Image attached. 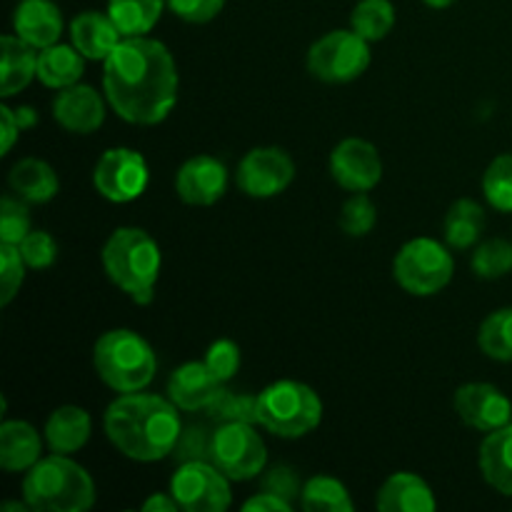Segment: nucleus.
<instances>
[{"label":"nucleus","mask_w":512,"mask_h":512,"mask_svg":"<svg viewBox=\"0 0 512 512\" xmlns=\"http://www.w3.org/2000/svg\"><path fill=\"white\" fill-rule=\"evenodd\" d=\"M103 90L110 108L128 123H163L178 100L173 55L160 40L123 38L103 60Z\"/></svg>","instance_id":"f257e3e1"},{"label":"nucleus","mask_w":512,"mask_h":512,"mask_svg":"<svg viewBox=\"0 0 512 512\" xmlns=\"http://www.w3.org/2000/svg\"><path fill=\"white\" fill-rule=\"evenodd\" d=\"M178 405L160 395L120 393L105 410V435L130 460L155 463L173 453L183 435Z\"/></svg>","instance_id":"f03ea898"},{"label":"nucleus","mask_w":512,"mask_h":512,"mask_svg":"<svg viewBox=\"0 0 512 512\" xmlns=\"http://www.w3.org/2000/svg\"><path fill=\"white\" fill-rule=\"evenodd\" d=\"M23 498L30 510L85 512L95 503V483L83 465L53 453L25 473Z\"/></svg>","instance_id":"7ed1b4c3"},{"label":"nucleus","mask_w":512,"mask_h":512,"mask_svg":"<svg viewBox=\"0 0 512 512\" xmlns=\"http://www.w3.org/2000/svg\"><path fill=\"white\" fill-rule=\"evenodd\" d=\"M103 268L108 278L138 305L153 300L155 283L160 278L158 243L140 228H118L103 245Z\"/></svg>","instance_id":"20e7f679"},{"label":"nucleus","mask_w":512,"mask_h":512,"mask_svg":"<svg viewBox=\"0 0 512 512\" xmlns=\"http://www.w3.org/2000/svg\"><path fill=\"white\" fill-rule=\"evenodd\" d=\"M93 365L98 378L115 393H140L148 388L158 370L148 340L133 330H108L95 340Z\"/></svg>","instance_id":"39448f33"},{"label":"nucleus","mask_w":512,"mask_h":512,"mask_svg":"<svg viewBox=\"0 0 512 512\" xmlns=\"http://www.w3.org/2000/svg\"><path fill=\"white\" fill-rule=\"evenodd\" d=\"M258 423L278 438H303L323 420V400L310 385L278 380L255 395Z\"/></svg>","instance_id":"423d86ee"},{"label":"nucleus","mask_w":512,"mask_h":512,"mask_svg":"<svg viewBox=\"0 0 512 512\" xmlns=\"http://www.w3.org/2000/svg\"><path fill=\"white\" fill-rule=\"evenodd\" d=\"M455 260L445 245L433 238H415L400 248L393 260V275L405 293L415 298L438 295L453 280Z\"/></svg>","instance_id":"0eeeda50"},{"label":"nucleus","mask_w":512,"mask_h":512,"mask_svg":"<svg viewBox=\"0 0 512 512\" xmlns=\"http://www.w3.org/2000/svg\"><path fill=\"white\" fill-rule=\"evenodd\" d=\"M370 65V43L353 28L330 30L308 50V70L323 83H350Z\"/></svg>","instance_id":"6e6552de"},{"label":"nucleus","mask_w":512,"mask_h":512,"mask_svg":"<svg viewBox=\"0 0 512 512\" xmlns=\"http://www.w3.org/2000/svg\"><path fill=\"white\" fill-rule=\"evenodd\" d=\"M210 460L230 480L243 483L263 473L268 450L253 423H223L210 438Z\"/></svg>","instance_id":"1a4fd4ad"},{"label":"nucleus","mask_w":512,"mask_h":512,"mask_svg":"<svg viewBox=\"0 0 512 512\" xmlns=\"http://www.w3.org/2000/svg\"><path fill=\"white\" fill-rule=\"evenodd\" d=\"M170 493L188 512H225L233 503L230 478L213 460H185L170 480Z\"/></svg>","instance_id":"9d476101"},{"label":"nucleus","mask_w":512,"mask_h":512,"mask_svg":"<svg viewBox=\"0 0 512 512\" xmlns=\"http://www.w3.org/2000/svg\"><path fill=\"white\" fill-rule=\"evenodd\" d=\"M148 163L138 150L110 148L93 170V185L110 203H130L148 188Z\"/></svg>","instance_id":"9b49d317"},{"label":"nucleus","mask_w":512,"mask_h":512,"mask_svg":"<svg viewBox=\"0 0 512 512\" xmlns=\"http://www.w3.org/2000/svg\"><path fill=\"white\" fill-rule=\"evenodd\" d=\"M295 178V163L283 148H253L245 153V158L238 165V180L240 190L250 198H275L283 193Z\"/></svg>","instance_id":"f8f14e48"},{"label":"nucleus","mask_w":512,"mask_h":512,"mask_svg":"<svg viewBox=\"0 0 512 512\" xmlns=\"http://www.w3.org/2000/svg\"><path fill=\"white\" fill-rule=\"evenodd\" d=\"M330 175L350 193H368L383 178V158L368 140L345 138L330 153Z\"/></svg>","instance_id":"ddd939ff"},{"label":"nucleus","mask_w":512,"mask_h":512,"mask_svg":"<svg viewBox=\"0 0 512 512\" xmlns=\"http://www.w3.org/2000/svg\"><path fill=\"white\" fill-rule=\"evenodd\" d=\"M455 413L460 415L465 425L480 430V433H493L512 423V403L508 395L490 383H468L455 393Z\"/></svg>","instance_id":"4468645a"},{"label":"nucleus","mask_w":512,"mask_h":512,"mask_svg":"<svg viewBox=\"0 0 512 512\" xmlns=\"http://www.w3.org/2000/svg\"><path fill=\"white\" fill-rule=\"evenodd\" d=\"M228 188V170L213 155H195L175 173V193L188 205L218 203Z\"/></svg>","instance_id":"2eb2a0df"},{"label":"nucleus","mask_w":512,"mask_h":512,"mask_svg":"<svg viewBox=\"0 0 512 512\" xmlns=\"http://www.w3.org/2000/svg\"><path fill=\"white\" fill-rule=\"evenodd\" d=\"M53 118L68 133L90 135L103 125L105 103L93 85H68L55 95Z\"/></svg>","instance_id":"dca6fc26"},{"label":"nucleus","mask_w":512,"mask_h":512,"mask_svg":"<svg viewBox=\"0 0 512 512\" xmlns=\"http://www.w3.org/2000/svg\"><path fill=\"white\" fill-rule=\"evenodd\" d=\"M13 30L20 40L43 50L63 33V13L53 0H20L13 13Z\"/></svg>","instance_id":"f3484780"},{"label":"nucleus","mask_w":512,"mask_h":512,"mask_svg":"<svg viewBox=\"0 0 512 512\" xmlns=\"http://www.w3.org/2000/svg\"><path fill=\"white\" fill-rule=\"evenodd\" d=\"M220 390H223V383L210 373L205 360L203 363H195L193 360V363L180 365V368L173 370L168 380V398L180 410H188V413L210 408Z\"/></svg>","instance_id":"a211bd4d"},{"label":"nucleus","mask_w":512,"mask_h":512,"mask_svg":"<svg viewBox=\"0 0 512 512\" xmlns=\"http://www.w3.org/2000/svg\"><path fill=\"white\" fill-rule=\"evenodd\" d=\"M70 40L88 60H105L123 40V33L108 13L85 10L70 23Z\"/></svg>","instance_id":"6ab92c4d"},{"label":"nucleus","mask_w":512,"mask_h":512,"mask_svg":"<svg viewBox=\"0 0 512 512\" xmlns=\"http://www.w3.org/2000/svg\"><path fill=\"white\" fill-rule=\"evenodd\" d=\"M375 508L380 512H433L438 508L430 485L415 473H395L380 485Z\"/></svg>","instance_id":"aec40b11"},{"label":"nucleus","mask_w":512,"mask_h":512,"mask_svg":"<svg viewBox=\"0 0 512 512\" xmlns=\"http://www.w3.org/2000/svg\"><path fill=\"white\" fill-rule=\"evenodd\" d=\"M43 453L38 430L25 420H5L0 425V468L5 473H28Z\"/></svg>","instance_id":"412c9836"},{"label":"nucleus","mask_w":512,"mask_h":512,"mask_svg":"<svg viewBox=\"0 0 512 512\" xmlns=\"http://www.w3.org/2000/svg\"><path fill=\"white\" fill-rule=\"evenodd\" d=\"M93 433V420H90L88 410L78 408V405H63V408L53 410L45 423V440L53 453L70 455L78 453Z\"/></svg>","instance_id":"4be33fe9"},{"label":"nucleus","mask_w":512,"mask_h":512,"mask_svg":"<svg viewBox=\"0 0 512 512\" xmlns=\"http://www.w3.org/2000/svg\"><path fill=\"white\" fill-rule=\"evenodd\" d=\"M480 473L490 488L512 498V423L485 435L480 445Z\"/></svg>","instance_id":"5701e85b"},{"label":"nucleus","mask_w":512,"mask_h":512,"mask_svg":"<svg viewBox=\"0 0 512 512\" xmlns=\"http://www.w3.org/2000/svg\"><path fill=\"white\" fill-rule=\"evenodd\" d=\"M3 65H0V93L13 98L33 78H38V53L18 35H3Z\"/></svg>","instance_id":"b1692460"},{"label":"nucleus","mask_w":512,"mask_h":512,"mask_svg":"<svg viewBox=\"0 0 512 512\" xmlns=\"http://www.w3.org/2000/svg\"><path fill=\"white\" fill-rule=\"evenodd\" d=\"M10 190L25 203H48L58 195L60 180L45 160L23 158L13 165L8 175Z\"/></svg>","instance_id":"393cba45"},{"label":"nucleus","mask_w":512,"mask_h":512,"mask_svg":"<svg viewBox=\"0 0 512 512\" xmlns=\"http://www.w3.org/2000/svg\"><path fill=\"white\" fill-rule=\"evenodd\" d=\"M85 55L75 45H48L38 53V78L48 88L63 90L83 78Z\"/></svg>","instance_id":"a878e982"},{"label":"nucleus","mask_w":512,"mask_h":512,"mask_svg":"<svg viewBox=\"0 0 512 512\" xmlns=\"http://www.w3.org/2000/svg\"><path fill=\"white\" fill-rule=\"evenodd\" d=\"M485 228V210L475 200L460 198L445 215V240L450 248L468 250L480 240Z\"/></svg>","instance_id":"bb28decb"},{"label":"nucleus","mask_w":512,"mask_h":512,"mask_svg":"<svg viewBox=\"0 0 512 512\" xmlns=\"http://www.w3.org/2000/svg\"><path fill=\"white\" fill-rule=\"evenodd\" d=\"M165 5V0H108V15L123 38H138L155 28Z\"/></svg>","instance_id":"cd10ccee"},{"label":"nucleus","mask_w":512,"mask_h":512,"mask_svg":"<svg viewBox=\"0 0 512 512\" xmlns=\"http://www.w3.org/2000/svg\"><path fill=\"white\" fill-rule=\"evenodd\" d=\"M303 508L308 512H353V498L340 480L330 475H315L303 485Z\"/></svg>","instance_id":"c85d7f7f"},{"label":"nucleus","mask_w":512,"mask_h":512,"mask_svg":"<svg viewBox=\"0 0 512 512\" xmlns=\"http://www.w3.org/2000/svg\"><path fill=\"white\" fill-rule=\"evenodd\" d=\"M350 25L368 43L383 40L395 25V8L390 0H360L350 15Z\"/></svg>","instance_id":"c756f323"},{"label":"nucleus","mask_w":512,"mask_h":512,"mask_svg":"<svg viewBox=\"0 0 512 512\" xmlns=\"http://www.w3.org/2000/svg\"><path fill=\"white\" fill-rule=\"evenodd\" d=\"M478 345L488 358L512 363V308H500L483 320Z\"/></svg>","instance_id":"7c9ffc66"},{"label":"nucleus","mask_w":512,"mask_h":512,"mask_svg":"<svg viewBox=\"0 0 512 512\" xmlns=\"http://www.w3.org/2000/svg\"><path fill=\"white\" fill-rule=\"evenodd\" d=\"M485 200L500 213H512V153H503L483 175Z\"/></svg>","instance_id":"2f4dec72"},{"label":"nucleus","mask_w":512,"mask_h":512,"mask_svg":"<svg viewBox=\"0 0 512 512\" xmlns=\"http://www.w3.org/2000/svg\"><path fill=\"white\" fill-rule=\"evenodd\" d=\"M473 273L485 280H498L512 273V243L503 238L480 243L473 253Z\"/></svg>","instance_id":"473e14b6"},{"label":"nucleus","mask_w":512,"mask_h":512,"mask_svg":"<svg viewBox=\"0 0 512 512\" xmlns=\"http://www.w3.org/2000/svg\"><path fill=\"white\" fill-rule=\"evenodd\" d=\"M30 233L28 203L18 195H3L0 200V243L20 245Z\"/></svg>","instance_id":"72a5a7b5"},{"label":"nucleus","mask_w":512,"mask_h":512,"mask_svg":"<svg viewBox=\"0 0 512 512\" xmlns=\"http://www.w3.org/2000/svg\"><path fill=\"white\" fill-rule=\"evenodd\" d=\"M378 223V210L375 203L365 193H355L348 203L343 205L340 213V228L350 235V238H363Z\"/></svg>","instance_id":"f704fd0d"},{"label":"nucleus","mask_w":512,"mask_h":512,"mask_svg":"<svg viewBox=\"0 0 512 512\" xmlns=\"http://www.w3.org/2000/svg\"><path fill=\"white\" fill-rule=\"evenodd\" d=\"M25 260L18 245L0 243V305H10L25 280Z\"/></svg>","instance_id":"c9c22d12"},{"label":"nucleus","mask_w":512,"mask_h":512,"mask_svg":"<svg viewBox=\"0 0 512 512\" xmlns=\"http://www.w3.org/2000/svg\"><path fill=\"white\" fill-rule=\"evenodd\" d=\"M208 410L223 423H258L255 398L250 395H233L228 390H220Z\"/></svg>","instance_id":"e433bc0d"},{"label":"nucleus","mask_w":512,"mask_h":512,"mask_svg":"<svg viewBox=\"0 0 512 512\" xmlns=\"http://www.w3.org/2000/svg\"><path fill=\"white\" fill-rule=\"evenodd\" d=\"M20 255H23L25 265L33 270H45L55 263L58 258V245H55L53 235L45 233V230H30L23 238V243L18 245Z\"/></svg>","instance_id":"4c0bfd02"},{"label":"nucleus","mask_w":512,"mask_h":512,"mask_svg":"<svg viewBox=\"0 0 512 512\" xmlns=\"http://www.w3.org/2000/svg\"><path fill=\"white\" fill-rule=\"evenodd\" d=\"M205 365H208V370L220 380V383L233 380L240 368L238 343H233V340L228 338L215 340V343L208 348V353H205Z\"/></svg>","instance_id":"58836bf2"},{"label":"nucleus","mask_w":512,"mask_h":512,"mask_svg":"<svg viewBox=\"0 0 512 512\" xmlns=\"http://www.w3.org/2000/svg\"><path fill=\"white\" fill-rule=\"evenodd\" d=\"M165 3L185 23H210L225 8V0H165Z\"/></svg>","instance_id":"ea45409f"},{"label":"nucleus","mask_w":512,"mask_h":512,"mask_svg":"<svg viewBox=\"0 0 512 512\" xmlns=\"http://www.w3.org/2000/svg\"><path fill=\"white\" fill-rule=\"evenodd\" d=\"M243 510H248V512H290L293 510V505H290V500H285L283 495L265 490V493L250 498L248 503L243 505Z\"/></svg>","instance_id":"a19ab883"},{"label":"nucleus","mask_w":512,"mask_h":512,"mask_svg":"<svg viewBox=\"0 0 512 512\" xmlns=\"http://www.w3.org/2000/svg\"><path fill=\"white\" fill-rule=\"evenodd\" d=\"M268 490L270 493H278V495H283L285 500H290L295 495V478H293V473H290V470H285V468H278V470H273V475H270L268 478Z\"/></svg>","instance_id":"79ce46f5"},{"label":"nucleus","mask_w":512,"mask_h":512,"mask_svg":"<svg viewBox=\"0 0 512 512\" xmlns=\"http://www.w3.org/2000/svg\"><path fill=\"white\" fill-rule=\"evenodd\" d=\"M0 120H3V155H8L10 148L15 145V140H18L20 125L18 118H15V110H10L8 105L0 108Z\"/></svg>","instance_id":"37998d69"},{"label":"nucleus","mask_w":512,"mask_h":512,"mask_svg":"<svg viewBox=\"0 0 512 512\" xmlns=\"http://www.w3.org/2000/svg\"><path fill=\"white\" fill-rule=\"evenodd\" d=\"M178 508L180 505H178V500L173 498V493H153L143 503L145 512H173Z\"/></svg>","instance_id":"c03bdc74"},{"label":"nucleus","mask_w":512,"mask_h":512,"mask_svg":"<svg viewBox=\"0 0 512 512\" xmlns=\"http://www.w3.org/2000/svg\"><path fill=\"white\" fill-rule=\"evenodd\" d=\"M15 118H18V125L20 130L25 128H33L35 123H38V113H35L33 108H28V105H23V108L15 110Z\"/></svg>","instance_id":"a18cd8bd"},{"label":"nucleus","mask_w":512,"mask_h":512,"mask_svg":"<svg viewBox=\"0 0 512 512\" xmlns=\"http://www.w3.org/2000/svg\"><path fill=\"white\" fill-rule=\"evenodd\" d=\"M428 8H435V10H443V8H450V5L455 3V0H423Z\"/></svg>","instance_id":"49530a36"}]
</instances>
